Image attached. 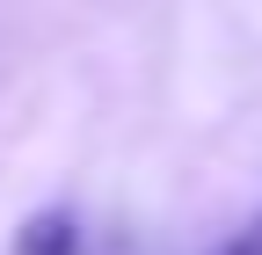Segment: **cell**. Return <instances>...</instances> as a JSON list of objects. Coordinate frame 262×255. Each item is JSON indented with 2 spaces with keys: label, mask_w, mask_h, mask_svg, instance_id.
I'll return each instance as SVG.
<instances>
[{
  "label": "cell",
  "mask_w": 262,
  "mask_h": 255,
  "mask_svg": "<svg viewBox=\"0 0 262 255\" xmlns=\"http://www.w3.org/2000/svg\"><path fill=\"white\" fill-rule=\"evenodd\" d=\"M15 255H80V219L66 211V204L37 211V219L15 233Z\"/></svg>",
  "instance_id": "obj_1"
},
{
  "label": "cell",
  "mask_w": 262,
  "mask_h": 255,
  "mask_svg": "<svg viewBox=\"0 0 262 255\" xmlns=\"http://www.w3.org/2000/svg\"><path fill=\"white\" fill-rule=\"evenodd\" d=\"M233 255H262V211H255V226H248V233H233Z\"/></svg>",
  "instance_id": "obj_2"
}]
</instances>
